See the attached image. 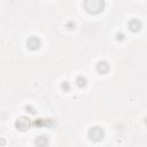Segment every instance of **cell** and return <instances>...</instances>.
<instances>
[{"instance_id": "2", "label": "cell", "mask_w": 147, "mask_h": 147, "mask_svg": "<svg viewBox=\"0 0 147 147\" xmlns=\"http://www.w3.org/2000/svg\"><path fill=\"white\" fill-rule=\"evenodd\" d=\"M90 136H91V139H93V140H100L102 138V131L99 127H94L90 132Z\"/></svg>"}, {"instance_id": "1", "label": "cell", "mask_w": 147, "mask_h": 147, "mask_svg": "<svg viewBox=\"0 0 147 147\" xmlns=\"http://www.w3.org/2000/svg\"><path fill=\"white\" fill-rule=\"evenodd\" d=\"M86 1L92 3V6L87 8L88 11H93V13H95V11H99V10L102 8V6H101L102 0H86Z\"/></svg>"}]
</instances>
